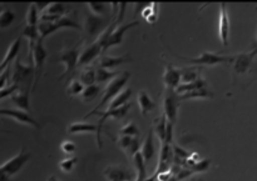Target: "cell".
<instances>
[{
  "label": "cell",
  "instance_id": "6da1fadb",
  "mask_svg": "<svg viewBox=\"0 0 257 181\" xmlns=\"http://www.w3.org/2000/svg\"><path fill=\"white\" fill-rule=\"evenodd\" d=\"M130 78H131V72H120L118 76H115L112 82H108L107 88H105L104 92H103V98H102V100H100L99 104H98L97 106L92 110V112H88L84 118L92 116L93 114H95L98 110L102 109V108L104 106V105H107L108 102H112V100L115 99V98L118 96V94L122 92L123 88L125 86L127 82L130 80Z\"/></svg>",
  "mask_w": 257,
  "mask_h": 181
},
{
  "label": "cell",
  "instance_id": "7a4b0ae2",
  "mask_svg": "<svg viewBox=\"0 0 257 181\" xmlns=\"http://www.w3.org/2000/svg\"><path fill=\"white\" fill-rule=\"evenodd\" d=\"M34 62L29 65H23L19 58L15 60V69L14 74L12 78V84H17L20 86V92L23 90H30V84H34Z\"/></svg>",
  "mask_w": 257,
  "mask_h": 181
},
{
  "label": "cell",
  "instance_id": "3957f363",
  "mask_svg": "<svg viewBox=\"0 0 257 181\" xmlns=\"http://www.w3.org/2000/svg\"><path fill=\"white\" fill-rule=\"evenodd\" d=\"M176 58L181 60L188 62L190 64L193 65H207V66H215L218 64H226V62H235L236 55H220L217 52H203L200 56L197 58H186L181 56V55L175 54Z\"/></svg>",
  "mask_w": 257,
  "mask_h": 181
},
{
  "label": "cell",
  "instance_id": "277c9868",
  "mask_svg": "<svg viewBox=\"0 0 257 181\" xmlns=\"http://www.w3.org/2000/svg\"><path fill=\"white\" fill-rule=\"evenodd\" d=\"M79 46L80 44H77L75 46L67 48V49H64L62 52H60L58 60L62 62L63 64L65 65V70L64 72H63V75H60V76L58 78L59 80H64L65 78H69L70 75L74 72L75 68L78 66V62H79V56H80Z\"/></svg>",
  "mask_w": 257,
  "mask_h": 181
},
{
  "label": "cell",
  "instance_id": "5b68a950",
  "mask_svg": "<svg viewBox=\"0 0 257 181\" xmlns=\"http://www.w3.org/2000/svg\"><path fill=\"white\" fill-rule=\"evenodd\" d=\"M256 56L257 49H253L252 52H241V54L236 55L232 68L233 82H237L238 78L243 76V75H246L250 72L251 66H252V62Z\"/></svg>",
  "mask_w": 257,
  "mask_h": 181
},
{
  "label": "cell",
  "instance_id": "8992f818",
  "mask_svg": "<svg viewBox=\"0 0 257 181\" xmlns=\"http://www.w3.org/2000/svg\"><path fill=\"white\" fill-rule=\"evenodd\" d=\"M180 104L181 96L176 92V90L166 89L165 94H163V114L166 115L168 122H172L173 125L176 124V120H177Z\"/></svg>",
  "mask_w": 257,
  "mask_h": 181
},
{
  "label": "cell",
  "instance_id": "52a82bcc",
  "mask_svg": "<svg viewBox=\"0 0 257 181\" xmlns=\"http://www.w3.org/2000/svg\"><path fill=\"white\" fill-rule=\"evenodd\" d=\"M30 156H32L30 152H27L24 148H23V149L20 150L19 154L15 155L14 158H12V159H9L8 162H5L4 164L2 165L0 172H2V174H5L9 178L14 176L15 174H18V172L24 168V165L27 164L28 160L30 159Z\"/></svg>",
  "mask_w": 257,
  "mask_h": 181
},
{
  "label": "cell",
  "instance_id": "ba28073f",
  "mask_svg": "<svg viewBox=\"0 0 257 181\" xmlns=\"http://www.w3.org/2000/svg\"><path fill=\"white\" fill-rule=\"evenodd\" d=\"M131 108H132V102H128L127 105L118 108V109L105 110V112H95L94 115H99V116H100L99 122H98V128H99V130H98V134H97V144H98V148H99V149L102 148V140H100V134H102L103 124L105 122V120L109 119V118H113V119H117V120L123 119V118H124L125 115L128 114V112H130Z\"/></svg>",
  "mask_w": 257,
  "mask_h": 181
},
{
  "label": "cell",
  "instance_id": "9c48e42d",
  "mask_svg": "<svg viewBox=\"0 0 257 181\" xmlns=\"http://www.w3.org/2000/svg\"><path fill=\"white\" fill-rule=\"evenodd\" d=\"M109 26L107 20L103 16H98L90 12L85 20V32L89 38H99L104 32V30Z\"/></svg>",
  "mask_w": 257,
  "mask_h": 181
},
{
  "label": "cell",
  "instance_id": "30bf717a",
  "mask_svg": "<svg viewBox=\"0 0 257 181\" xmlns=\"http://www.w3.org/2000/svg\"><path fill=\"white\" fill-rule=\"evenodd\" d=\"M45 59H47V52H45L44 45H43V39H40L39 42H37V45H35L34 49H33V62H34L35 78H34V84H33L32 90L35 89L38 82H39V78H40V75H42Z\"/></svg>",
  "mask_w": 257,
  "mask_h": 181
},
{
  "label": "cell",
  "instance_id": "8fae6325",
  "mask_svg": "<svg viewBox=\"0 0 257 181\" xmlns=\"http://www.w3.org/2000/svg\"><path fill=\"white\" fill-rule=\"evenodd\" d=\"M104 176L107 181H136V176L132 172L124 166L119 165H110L104 170Z\"/></svg>",
  "mask_w": 257,
  "mask_h": 181
},
{
  "label": "cell",
  "instance_id": "7c38bea8",
  "mask_svg": "<svg viewBox=\"0 0 257 181\" xmlns=\"http://www.w3.org/2000/svg\"><path fill=\"white\" fill-rule=\"evenodd\" d=\"M162 80L166 89L177 90V88L181 85V69H176L173 65L166 62Z\"/></svg>",
  "mask_w": 257,
  "mask_h": 181
},
{
  "label": "cell",
  "instance_id": "4fadbf2b",
  "mask_svg": "<svg viewBox=\"0 0 257 181\" xmlns=\"http://www.w3.org/2000/svg\"><path fill=\"white\" fill-rule=\"evenodd\" d=\"M0 115L2 116H9L13 118L15 122H20V124L29 125V126L35 128V129H39V124L35 122V119H33L27 112H23V110L19 109H0Z\"/></svg>",
  "mask_w": 257,
  "mask_h": 181
},
{
  "label": "cell",
  "instance_id": "5bb4252c",
  "mask_svg": "<svg viewBox=\"0 0 257 181\" xmlns=\"http://www.w3.org/2000/svg\"><path fill=\"white\" fill-rule=\"evenodd\" d=\"M138 24H140V22L136 20V22H127V24H119V25H118V26L114 29V32H113V34L110 35L109 40H108V44L105 45V48H104V50H103V52H105V50L109 49V48H112V46H117V45L122 44L123 38H124L125 32H127L130 29H132L133 26H137Z\"/></svg>",
  "mask_w": 257,
  "mask_h": 181
},
{
  "label": "cell",
  "instance_id": "9a60e30c",
  "mask_svg": "<svg viewBox=\"0 0 257 181\" xmlns=\"http://www.w3.org/2000/svg\"><path fill=\"white\" fill-rule=\"evenodd\" d=\"M231 25L230 19H228L227 5L223 2L220 6V39L222 42L223 46H227L228 40H230Z\"/></svg>",
  "mask_w": 257,
  "mask_h": 181
},
{
  "label": "cell",
  "instance_id": "2e32d148",
  "mask_svg": "<svg viewBox=\"0 0 257 181\" xmlns=\"http://www.w3.org/2000/svg\"><path fill=\"white\" fill-rule=\"evenodd\" d=\"M100 52H103V49L97 42L88 45L83 52H80L78 66H87V65H89L90 62H92L93 60H95V58L100 54Z\"/></svg>",
  "mask_w": 257,
  "mask_h": 181
},
{
  "label": "cell",
  "instance_id": "e0dca14e",
  "mask_svg": "<svg viewBox=\"0 0 257 181\" xmlns=\"http://www.w3.org/2000/svg\"><path fill=\"white\" fill-rule=\"evenodd\" d=\"M20 45H22V39L20 38H17L14 42H12V45L9 46L8 49L7 54H5L4 59H3L2 65H0V72H3L4 70H7L9 68V64L18 58V54H19V50H20Z\"/></svg>",
  "mask_w": 257,
  "mask_h": 181
},
{
  "label": "cell",
  "instance_id": "ac0fdd59",
  "mask_svg": "<svg viewBox=\"0 0 257 181\" xmlns=\"http://www.w3.org/2000/svg\"><path fill=\"white\" fill-rule=\"evenodd\" d=\"M132 62V58H131L130 54H125L123 56H103L102 59L99 60V68H103V69H113V68H117L122 64H127V62Z\"/></svg>",
  "mask_w": 257,
  "mask_h": 181
},
{
  "label": "cell",
  "instance_id": "d6986e66",
  "mask_svg": "<svg viewBox=\"0 0 257 181\" xmlns=\"http://www.w3.org/2000/svg\"><path fill=\"white\" fill-rule=\"evenodd\" d=\"M153 134H155V130L153 128H151L150 132H148L147 136H146L145 142H143V146H142V154L143 159H145L146 164L150 162L152 160V158L155 156V152H156V148H155V142H153Z\"/></svg>",
  "mask_w": 257,
  "mask_h": 181
},
{
  "label": "cell",
  "instance_id": "ffe728a7",
  "mask_svg": "<svg viewBox=\"0 0 257 181\" xmlns=\"http://www.w3.org/2000/svg\"><path fill=\"white\" fill-rule=\"evenodd\" d=\"M137 102H138V105H140V110H141V112H142L143 116H147L148 112L157 106V104L155 102V100H153L152 98L148 95V92H146V90H142V92H138Z\"/></svg>",
  "mask_w": 257,
  "mask_h": 181
},
{
  "label": "cell",
  "instance_id": "44dd1931",
  "mask_svg": "<svg viewBox=\"0 0 257 181\" xmlns=\"http://www.w3.org/2000/svg\"><path fill=\"white\" fill-rule=\"evenodd\" d=\"M30 90H23V92H18V94H14L10 96L12 102H14L15 106L23 112H30Z\"/></svg>",
  "mask_w": 257,
  "mask_h": 181
},
{
  "label": "cell",
  "instance_id": "7402d4cb",
  "mask_svg": "<svg viewBox=\"0 0 257 181\" xmlns=\"http://www.w3.org/2000/svg\"><path fill=\"white\" fill-rule=\"evenodd\" d=\"M98 124H89V122H73L67 129L68 134H84V132H95L98 134Z\"/></svg>",
  "mask_w": 257,
  "mask_h": 181
},
{
  "label": "cell",
  "instance_id": "603a6c76",
  "mask_svg": "<svg viewBox=\"0 0 257 181\" xmlns=\"http://www.w3.org/2000/svg\"><path fill=\"white\" fill-rule=\"evenodd\" d=\"M131 96H132V89L131 88H125L124 90H122L118 94V96L115 99L112 100V102H109L107 110H113L118 109L120 106H124V105L128 104V100L131 99Z\"/></svg>",
  "mask_w": 257,
  "mask_h": 181
},
{
  "label": "cell",
  "instance_id": "cb8c5ba5",
  "mask_svg": "<svg viewBox=\"0 0 257 181\" xmlns=\"http://www.w3.org/2000/svg\"><path fill=\"white\" fill-rule=\"evenodd\" d=\"M133 162H135V168L137 170V175H136V181H145L147 179V170H146V162L143 159L142 154L137 152L133 158Z\"/></svg>",
  "mask_w": 257,
  "mask_h": 181
},
{
  "label": "cell",
  "instance_id": "d4e9b609",
  "mask_svg": "<svg viewBox=\"0 0 257 181\" xmlns=\"http://www.w3.org/2000/svg\"><path fill=\"white\" fill-rule=\"evenodd\" d=\"M206 85H207V82H206L203 78H200V79H197L196 82H188V84H181L180 86L177 88V90H176V92H177L178 95H183L186 94V92H195V90L206 88Z\"/></svg>",
  "mask_w": 257,
  "mask_h": 181
},
{
  "label": "cell",
  "instance_id": "484cf974",
  "mask_svg": "<svg viewBox=\"0 0 257 181\" xmlns=\"http://www.w3.org/2000/svg\"><path fill=\"white\" fill-rule=\"evenodd\" d=\"M200 78L198 68H183V69H181V84H188V82H196Z\"/></svg>",
  "mask_w": 257,
  "mask_h": 181
},
{
  "label": "cell",
  "instance_id": "4316f807",
  "mask_svg": "<svg viewBox=\"0 0 257 181\" xmlns=\"http://www.w3.org/2000/svg\"><path fill=\"white\" fill-rule=\"evenodd\" d=\"M167 124H168L167 118H166L165 114H162L160 119L157 120V122H156L155 128H153L155 132L157 134V138L160 139L161 144L165 142L166 136H167Z\"/></svg>",
  "mask_w": 257,
  "mask_h": 181
},
{
  "label": "cell",
  "instance_id": "83f0119b",
  "mask_svg": "<svg viewBox=\"0 0 257 181\" xmlns=\"http://www.w3.org/2000/svg\"><path fill=\"white\" fill-rule=\"evenodd\" d=\"M80 82L85 86H90L97 82V70L92 66H87L80 72Z\"/></svg>",
  "mask_w": 257,
  "mask_h": 181
},
{
  "label": "cell",
  "instance_id": "f1b7e54d",
  "mask_svg": "<svg viewBox=\"0 0 257 181\" xmlns=\"http://www.w3.org/2000/svg\"><path fill=\"white\" fill-rule=\"evenodd\" d=\"M181 100H188V99H208V98H213V92L208 90L207 88H202V89L195 90V92H186V94L180 95Z\"/></svg>",
  "mask_w": 257,
  "mask_h": 181
},
{
  "label": "cell",
  "instance_id": "f546056e",
  "mask_svg": "<svg viewBox=\"0 0 257 181\" xmlns=\"http://www.w3.org/2000/svg\"><path fill=\"white\" fill-rule=\"evenodd\" d=\"M60 28L62 26H60V24L58 22H39V24H38V29H39L40 38H42V39H44V38H47L48 35L55 32L58 29H60Z\"/></svg>",
  "mask_w": 257,
  "mask_h": 181
},
{
  "label": "cell",
  "instance_id": "4dcf8cb0",
  "mask_svg": "<svg viewBox=\"0 0 257 181\" xmlns=\"http://www.w3.org/2000/svg\"><path fill=\"white\" fill-rule=\"evenodd\" d=\"M99 92H100V86L97 84L90 85V86H85L84 92H83L82 95H80V100H82L83 102H93V100L99 95Z\"/></svg>",
  "mask_w": 257,
  "mask_h": 181
},
{
  "label": "cell",
  "instance_id": "1f68e13d",
  "mask_svg": "<svg viewBox=\"0 0 257 181\" xmlns=\"http://www.w3.org/2000/svg\"><path fill=\"white\" fill-rule=\"evenodd\" d=\"M120 72H109L107 69H103V68H98L97 69V82L98 84H102V82H112L115 76H118Z\"/></svg>",
  "mask_w": 257,
  "mask_h": 181
},
{
  "label": "cell",
  "instance_id": "d6a6232c",
  "mask_svg": "<svg viewBox=\"0 0 257 181\" xmlns=\"http://www.w3.org/2000/svg\"><path fill=\"white\" fill-rule=\"evenodd\" d=\"M39 18V10L37 9L34 4H30L29 8H28L27 12V25H30V26H37L40 22Z\"/></svg>",
  "mask_w": 257,
  "mask_h": 181
},
{
  "label": "cell",
  "instance_id": "836d02e7",
  "mask_svg": "<svg viewBox=\"0 0 257 181\" xmlns=\"http://www.w3.org/2000/svg\"><path fill=\"white\" fill-rule=\"evenodd\" d=\"M45 14L55 15V16L63 18L64 14H67V6L63 2H52L50 6L45 10Z\"/></svg>",
  "mask_w": 257,
  "mask_h": 181
},
{
  "label": "cell",
  "instance_id": "e575fe53",
  "mask_svg": "<svg viewBox=\"0 0 257 181\" xmlns=\"http://www.w3.org/2000/svg\"><path fill=\"white\" fill-rule=\"evenodd\" d=\"M120 136H132V138H138L140 136V130H138L137 125L133 122H130L128 124H125L122 129L119 130Z\"/></svg>",
  "mask_w": 257,
  "mask_h": 181
},
{
  "label": "cell",
  "instance_id": "d590c367",
  "mask_svg": "<svg viewBox=\"0 0 257 181\" xmlns=\"http://www.w3.org/2000/svg\"><path fill=\"white\" fill-rule=\"evenodd\" d=\"M84 85L80 82V80H72L69 82V85H68L67 89V94L69 96H75V95H82V92H84Z\"/></svg>",
  "mask_w": 257,
  "mask_h": 181
},
{
  "label": "cell",
  "instance_id": "8d00e7d4",
  "mask_svg": "<svg viewBox=\"0 0 257 181\" xmlns=\"http://www.w3.org/2000/svg\"><path fill=\"white\" fill-rule=\"evenodd\" d=\"M78 159L75 156H69V158H65V159H63L62 162H59V169L62 170L63 172H65V174H68V172H70L73 170V168L75 166V164H77Z\"/></svg>",
  "mask_w": 257,
  "mask_h": 181
},
{
  "label": "cell",
  "instance_id": "74e56055",
  "mask_svg": "<svg viewBox=\"0 0 257 181\" xmlns=\"http://www.w3.org/2000/svg\"><path fill=\"white\" fill-rule=\"evenodd\" d=\"M14 12L12 10H3L2 14H0V28L4 29V28L9 26L13 22H14Z\"/></svg>",
  "mask_w": 257,
  "mask_h": 181
},
{
  "label": "cell",
  "instance_id": "f35d334b",
  "mask_svg": "<svg viewBox=\"0 0 257 181\" xmlns=\"http://www.w3.org/2000/svg\"><path fill=\"white\" fill-rule=\"evenodd\" d=\"M107 6L108 5L105 2H88V8L90 9L92 14L98 15V16H102L107 12Z\"/></svg>",
  "mask_w": 257,
  "mask_h": 181
},
{
  "label": "cell",
  "instance_id": "ab89813d",
  "mask_svg": "<svg viewBox=\"0 0 257 181\" xmlns=\"http://www.w3.org/2000/svg\"><path fill=\"white\" fill-rule=\"evenodd\" d=\"M20 92V86L17 84H10L8 85L7 88H4V89L0 90V99H5L7 96H13L14 95V92Z\"/></svg>",
  "mask_w": 257,
  "mask_h": 181
},
{
  "label": "cell",
  "instance_id": "60d3db41",
  "mask_svg": "<svg viewBox=\"0 0 257 181\" xmlns=\"http://www.w3.org/2000/svg\"><path fill=\"white\" fill-rule=\"evenodd\" d=\"M210 164L211 162L208 159H205V160H201V162H196L195 165H193L192 168H191V170H192L193 172H207L208 168H210Z\"/></svg>",
  "mask_w": 257,
  "mask_h": 181
},
{
  "label": "cell",
  "instance_id": "b9f144b4",
  "mask_svg": "<svg viewBox=\"0 0 257 181\" xmlns=\"http://www.w3.org/2000/svg\"><path fill=\"white\" fill-rule=\"evenodd\" d=\"M132 140H133L132 136H120L119 139L117 140V144L123 152H127L128 149H130L131 144H132Z\"/></svg>",
  "mask_w": 257,
  "mask_h": 181
},
{
  "label": "cell",
  "instance_id": "7bdbcfd3",
  "mask_svg": "<svg viewBox=\"0 0 257 181\" xmlns=\"http://www.w3.org/2000/svg\"><path fill=\"white\" fill-rule=\"evenodd\" d=\"M60 150H62L64 154L67 155H72L73 152H75V144L70 140H64V142L60 144Z\"/></svg>",
  "mask_w": 257,
  "mask_h": 181
},
{
  "label": "cell",
  "instance_id": "ee69618b",
  "mask_svg": "<svg viewBox=\"0 0 257 181\" xmlns=\"http://www.w3.org/2000/svg\"><path fill=\"white\" fill-rule=\"evenodd\" d=\"M10 68H8L7 70H4V72L0 74V88L2 89H4V88H7L8 85H10L9 82H8V79L10 80Z\"/></svg>",
  "mask_w": 257,
  "mask_h": 181
},
{
  "label": "cell",
  "instance_id": "f6af8a7d",
  "mask_svg": "<svg viewBox=\"0 0 257 181\" xmlns=\"http://www.w3.org/2000/svg\"><path fill=\"white\" fill-rule=\"evenodd\" d=\"M0 181H12V180H10L9 176H7L5 174H2V172H0Z\"/></svg>",
  "mask_w": 257,
  "mask_h": 181
},
{
  "label": "cell",
  "instance_id": "bcb514c9",
  "mask_svg": "<svg viewBox=\"0 0 257 181\" xmlns=\"http://www.w3.org/2000/svg\"><path fill=\"white\" fill-rule=\"evenodd\" d=\"M48 181H59L55 176H49L48 178Z\"/></svg>",
  "mask_w": 257,
  "mask_h": 181
},
{
  "label": "cell",
  "instance_id": "7dc6e473",
  "mask_svg": "<svg viewBox=\"0 0 257 181\" xmlns=\"http://www.w3.org/2000/svg\"><path fill=\"white\" fill-rule=\"evenodd\" d=\"M168 181H178V180H177V178H176V176H175V175H173V176H172V178H171V179H170V180H168Z\"/></svg>",
  "mask_w": 257,
  "mask_h": 181
},
{
  "label": "cell",
  "instance_id": "c3c4849f",
  "mask_svg": "<svg viewBox=\"0 0 257 181\" xmlns=\"http://www.w3.org/2000/svg\"><path fill=\"white\" fill-rule=\"evenodd\" d=\"M256 44H257V39H256Z\"/></svg>",
  "mask_w": 257,
  "mask_h": 181
},
{
  "label": "cell",
  "instance_id": "681fc988",
  "mask_svg": "<svg viewBox=\"0 0 257 181\" xmlns=\"http://www.w3.org/2000/svg\"><path fill=\"white\" fill-rule=\"evenodd\" d=\"M256 49H257V48H256Z\"/></svg>",
  "mask_w": 257,
  "mask_h": 181
}]
</instances>
